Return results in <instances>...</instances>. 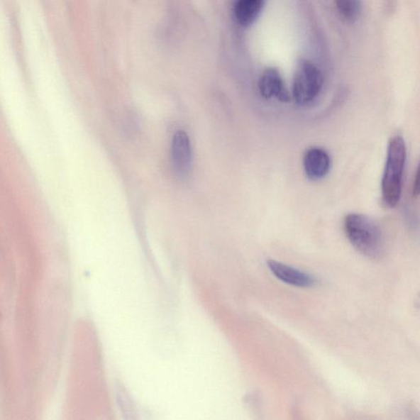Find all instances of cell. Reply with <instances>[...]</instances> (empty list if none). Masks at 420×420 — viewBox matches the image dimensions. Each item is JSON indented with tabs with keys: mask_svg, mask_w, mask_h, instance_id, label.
<instances>
[{
	"mask_svg": "<svg viewBox=\"0 0 420 420\" xmlns=\"http://www.w3.org/2000/svg\"><path fill=\"white\" fill-rule=\"evenodd\" d=\"M346 238L360 254L370 259L379 258L385 249L380 226L365 214L353 213L344 219Z\"/></svg>",
	"mask_w": 420,
	"mask_h": 420,
	"instance_id": "cell-1",
	"label": "cell"
},
{
	"mask_svg": "<svg viewBox=\"0 0 420 420\" xmlns=\"http://www.w3.org/2000/svg\"><path fill=\"white\" fill-rule=\"evenodd\" d=\"M406 160L405 140L402 136H392L388 143L382 178V201L388 207H396L400 201Z\"/></svg>",
	"mask_w": 420,
	"mask_h": 420,
	"instance_id": "cell-2",
	"label": "cell"
},
{
	"mask_svg": "<svg viewBox=\"0 0 420 420\" xmlns=\"http://www.w3.org/2000/svg\"><path fill=\"white\" fill-rule=\"evenodd\" d=\"M324 76L321 70L307 60L298 62L292 84V98L299 106H307L322 91Z\"/></svg>",
	"mask_w": 420,
	"mask_h": 420,
	"instance_id": "cell-3",
	"label": "cell"
},
{
	"mask_svg": "<svg viewBox=\"0 0 420 420\" xmlns=\"http://www.w3.org/2000/svg\"><path fill=\"white\" fill-rule=\"evenodd\" d=\"M258 88L262 98L277 99L281 103L290 101V94H289L280 71L275 67H269L262 72L260 77Z\"/></svg>",
	"mask_w": 420,
	"mask_h": 420,
	"instance_id": "cell-4",
	"label": "cell"
},
{
	"mask_svg": "<svg viewBox=\"0 0 420 420\" xmlns=\"http://www.w3.org/2000/svg\"><path fill=\"white\" fill-rule=\"evenodd\" d=\"M173 169L179 176H187L191 170L192 153L190 139L186 133L177 131L172 141Z\"/></svg>",
	"mask_w": 420,
	"mask_h": 420,
	"instance_id": "cell-5",
	"label": "cell"
},
{
	"mask_svg": "<svg viewBox=\"0 0 420 420\" xmlns=\"http://www.w3.org/2000/svg\"><path fill=\"white\" fill-rule=\"evenodd\" d=\"M303 167L309 179L321 180L328 175L330 171V155L327 150L321 147H311L304 155Z\"/></svg>",
	"mask_w": 420,
	"mask_h": 420,
	"instance_id": "cell-6",
	"label": "cell"
},
{
	"mask_svg": "<svg viewBox=\"0 0 420 420\" xmlns=\"http://www.w3.org/2000/svg\"><path fill=\"white\" fill-rule=\"evenodd\" d=\"M267 266L272 275L287 284L298 287H311L314 285L315 280L311 275L295 267L272 260L267 261Z\"/></svg>",
	"mask_w": 420,
	"mask_h": 420,
	"instance_id": "cell-7",
	"label": "cell"
},
{
	"mask_svg": "<svg viewBox=\"0 0 420 420\" xmlns=\"http://www.w3.org/2000/svg\"><path fill=\"white\" fill-rule=\"evenodd\" d=\"M266 0H236L234 15L236 22L248 28L258 18Z\"/></svg>",
	"mask_w": 420,
	"mask_h": 420,
	"instance_id": "cell-8",
	"label": "cell"
},
{
	"mask_svg": "<svg viewBox=\"0 0 420 420\" xmlns=\"http://www.w3.org/2000/svg\"><path fill=\"white\" fill-rule=\"evenodd\" d=\"M339 13L348 22L353 23L359 18L361 0H335Z\"/></svg>",
	"mask_w": 420,
	"mask_h": 420,
	"instance_id": "cell-9",
	"label": "cell"
},
{
	"mask_svg": "<svg viewBox=\"0 0 420 420\" xmlns=\"http://www.w3.org/2000/svg\"><path fill=\"white\" fill-rule=\"evenodd\" d=\"M412 193L414 197H419V172L417 169L416 175L414 177Z\"/></svg>",
	"mask_w": 420,
	"mask_h": 420,
	"instance_id": "cell-10",
	"label": "cell"
}]
</instances>
